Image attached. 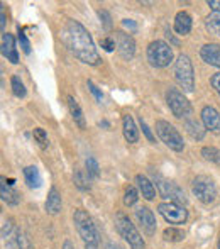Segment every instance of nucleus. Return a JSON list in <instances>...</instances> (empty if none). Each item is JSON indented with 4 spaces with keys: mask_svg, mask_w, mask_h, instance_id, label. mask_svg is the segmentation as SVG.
Returning <instances> with one entry per match:
<instances>
[{
    "mask_svg": "<svg viewBox=\"0 0 220 249\" xmlns=\"http://www.w3.org/2000/svg\"><path fill=\"white\" fill-rule=\"evenodd\" d=\"M166 104L169 107V110L173 112L174 117L178 119H188V115H191V105L188 102L186 97L183 95V92H180L178 89H169L166 92Z\"/></svg>",
    "mask_w": 220,
    "mask_h": 249,
    "instance_id": "6e6552de",
    "label": "nucleus"
},
{
    "mask_svg": "<svg viewBox=\"0 0 220 249\" xmlns=\"http://www.w3.org/2000/svg\"><path fill=\"white\" fill-rule=\"evenodd\" d=\"M63 249H75V246H73V243L69 239H66L65 243H63Z\"/></svg>",
    "mask_w": 220,
    "mask_h": 249,
    "instance_id": "c03bdc74",
    "label": "nucleus"
},
{
    "mask_svg": "<svg viewBox=\"0 0 220 249\" xmlns=\"http://www.w3.org/2000/svg\"><path fill=\"white\" fill-rule=\"evenodd\" d=\"M156 132H158L159 139H161L169 149L176 151V153L185 149V141H183V138H181V134L176 131V127H174L173 124H169L168 121L156 122Z\"/></svg>",
    "mask_w": 220,
    "mask_h": 249,
    "instance_id": "39448f33",
    "label": "nucleus"
},
{
    "mask_svg": "<svg viewBox=\"0 0 220 249\" xmlns=\"http://www.w3.org/2000/svg\"><path fill=\"white\" fill-rule=\"evenodd\" d=\"M61 41L68 51L85 65L99 66L102 63L92 36L78 20H68L65 24L61 29Z\"/></svg>",
    "mask_w": 220,
    "mask_h": 249,
    "instance_id": "f257e3e1",
    "label": "nucleus"
},
{
    "mask_svg": "<svg viewBox=\"0 0 220 249\" xmlns=\"http://www.w3.org/2000/svg\"><path fill=\"white\" fill-rule=\"evenodd\" d=\"M73 222H75L76 231H78L85 248L86 249H99V231H97L92 217H90L85 210L78 209V210H75V213H73Z\"/></svg>",
    "mask_w": 220,
    "mask_h": 249,
    "instance_id": "f03ea898",
    "label": "nucleus"
},
{
    "mask_svg": "<svg viewBox=\"0 0 220 249\" xmlns=\"http://www.w3.org/2000/svg\"><path fill=\"white\" fill-rule=\"evenodd\" d=\"M100 46H102L105 51H109V53H112L114 50H117V48H115L114 36H109V37H103V39H100Z\"/></svg>",
    "mask_w": 220,
    "mask_h": 249,
    "instance_id": "f704fd0d",
    "label": "nucleus"
},
{
    "mask_svg": "<svg viewBox=\"0 0 220 249\" xmlns=\"http://www.w3.org/2000/svg\"><path fill=\"white\" fill-rule=\"evenodd\" d=\"M202 124H203L205 129H208V131L220 134V114L217 108L210 107V105L202 108Z\"/></svg>",
    "mask_w": 220,
    "mask_h": 249,
    "instance_id": "ddd939ff",
    "label": "nucleus"
},
{
    "mask_svg": "<svg viewBox=\"0 0 220 249\" xmlns=\"http://www.w3.org/2000/svg\"><path fill=\"white\" fill-rule=\"evenodd\" d=\"M85 168H86V173H88L90 178H93V180H97V178L100 177V168H99V163H97V160L93 156H88L85 161Z\"/></svg>",
    "mask_w": 220,
    "mask_h": 249,
    "instance_id": "bb28decb",
    "label": "nucleus"
},
{
    "mask_svg": "<svg viewBox=\"0 0 220 249\" xmlns=\"http://www.w3.org/2000/svg\"><path fill=\"white\" fill-rule=\"evenodd\" d=\"M163 237H165V241L178 243V241L185 239V232L180 229H176V227H168V229H165V232H163Z\"/></svg>",
    "mask_w": 220,
    "mask_h": 249,
    "instance_id": "a878e982",
    "label": "nucleus"
},
{
    "mask_svg": "<svg viewBox=\"0 0 220 249\" xmlns=\"http://www.w3.org/2000/svg\"><path fill=\"white\" fill-rule=\"evenodd\" d=\"M33 134H34V139H36V142H39L41 148H48V146H50V139H48V134H46V131H44V129L36 127Z\"/></svg>",
    "mask_w": 220,
    "mask_h": 249,
    "instance_id": "7c9ffc66",
    "label": "nucleus"
},
{
    "mask_svg": "<svg viewBox=\"0 0 220 249\" xmlns=\"http://www.w3.org/2000/svg\"><path fill=\"white\" fill-rule=\"evenodd\" d=\"M86 85H88L90 92L93 93V97H95V100H97V102H102V100H103V95H102V92H100V90H99V87H97L95 83L92 82V80H88V83H86Z\"/></svg>",
    "mask_w": 220,
    "mask_h": 249,
    "instance_id": "c9c22d12",
    "label": "nucleus"
},
{
    "mask_svg": "<svg viewBox=\"0 0 220 249\" xmlns=\"http://www.w3.org/2000/svg\"><path fill=\"white\" fill-rule=\"evenodd\" d=\"M73 181H75V185H76V188H78V190H82V192H88L90 190V185L86 183L85 177H83V173L80 170H76L75 173H73Z\"/></svg>",
    "mask_w": 220,
    "mask_h": 249,
    "instance_id": "c756f323",
    "label": "nucleus"
},
{
    "mask_svg": "<svg viewBox=\"0 0 220 249\" xmlns=\"http://www.w3.org/2000/svg\"><path fill=\"white\" fill-rule=\"evenodd\" d=\"M114 39H115V48L117 53L122 56L124 59H132L135 54V43L132 39L131 34H125L124 31H115L114 33Z\"/></svg>",
    "mask_w": 220,
    "mask_h": 249,
    "instance_id": "9b49d317",
    "label": "nucleus"
},
{
    "mask_svg": "<svg viewBox=\"0 0 220 249\" xmlns=\"http://www.w3.org/2000/svg\"><path fill=\"white\" fill-rule=\"evenodd\" d=\"M191 192L205 205H210L217 198V188H215L214 180L205 177V175H200V177L195 178L193 183H191Z\"/></svg>",
    "mask_w": 220,
    "mask_h": 249,
    "instance_id": "0eeeda50",
    "label": "nucleus"
},
{
    "mask_svg": "<svg viewBox=\"0 0 220 249\" xmlns=\"http://www.w3.org/2000/svg\"><path fill=\"white\" fill-rule=\"evenodd\" d=\"M202 156L207 161H212V163H219L220 161V151L217 148H212V146H205L202 149Z\"/></svg>",
    "mask_w": 220,
    "mask_h": 249,
    "instance_id": "cd10ccee",
    "label": "nucleus"
},
{
    "mask_svg": "<svg viewBox=\"0 0 220 249\" xmlns=\"http://www.w3.org/2000/svg\"><path fill=\"white\" fill-rule=\"evenodd\" d=\"M24 178H26L27 185L31 188H39L43 185V178H41V173L36 166H27L24 168Z\"/></svg>",
    "mask_w": 220,
    "mask_h": 249,
    "instance_id": "5701e85b",
    "label": "nucleus"
},
{
    "mask_svg": "<svg viewBox=\"0 0 220 249\" xmlns=\"http://www.w3.org/2000/svg\"><path fill=\"white\" fill-rule=\"evenodd\" d=\"M115 227H117V232L127 241V244L131 249H144L146 243L142 239V236L139 234V231L135 229V226L131 222L127 215H124L122 212L115 213Z\"/></svg>",
    "mask_w": 220,
    "mask_h": 249,
    "instance_id": "20e7f679",
    "label": "nucleus"
},
{
    "mask_svg": "<svg viewBox=\"0 0 220 249\" xmlns=\"http://www.w3.org/2000/svg\"><path fill=\"white\" fill-rule=\"evenodd\" d=\"M14 231V224H12V220H5L3 222V226H2V237H3V241H9V239H12L14 236H17V231H16V234L12 232Z\"/></svg>",
    "mask_w": 220,
    "mask_h": 249,
    "instance_id": "473e14b6",
    "label": "nucleus"
},
{
    "mask_svg": "<svg viewBox=\"0 0 220 249\" xmlns=\"http://www.w3.org/2000/svg\"><path fill=\"white\" fill-rule=\"evenodd\" d=\"M219 249H220V239H219Z\"/></svg>",
    "mask_w": 220,
    "mask_h": 249,
    "instance_id": "a18cd8bd",
    "label": "nucleus"
},
{
    "mask_svg": "<svg viewBox=\"0 0 220 249\" xmlns=\"http://www.w3.org/2000/svg\"><path fill=\"white\" fill-rule=\"evenodd\" d=\"M154 181L158 185L159 195L163 198H166L168 202H174V203H186V195H185L183 188L178 187L174 181H168L161 177H156L154 175Z\"/></svg>",
    "mask_w": 220,
    "mask_h": 249,
    "instance_id": "1a4fd4ad",
    "label": "nucleus"
},
{
    "mask_svg": "<svg viewBox=\"0 0 220 249\" xmlns=\"http://www.w3.org/2000/svg\"><path fill=\"white\" fill-rule=\"evenodd\" d=\"M205 27L210 34L220 36V10L219 12H212L210 16L205 19Z\"/></svg>",
    "mask_w": 220,
    "mask_h": 249,
    "instance_id": "b1692460",
    "label": "nucleus"
},
{
    "mask_svg": "<svg viewBox=\"0 0 220 249\" xmlns=\"http://www.w3.org/2000/svg\"><path fill=\"white\" fill-rule=\"evenodd\" d=\"M185 129H186V132L191 136L193 139H197V141H202V139L205 138V125L200 124L198 121H195V119H186L185 121Z\"/></svg>",
    "mask_w": 220,
    "mask_h": 249,
    "instance_id": "4be33fe9",
    "label": "nucleus"
},
{
    "mask_svg": "<svg viewBox=\"0 0 220 249\" xmlns=\"http://www.w3.org/2000/svg\"><path fill=\"white\" fill-rule=\"evenodd\" d=\"M19 43H20L22 51L26 53V54H29V53H31V43H29V39H27L26 34H24L22 29H19Z\"/></svg>",
    "mask_w": 220,
    "mask_h": 249,
    "instance_id": "72a5a7b5",
    "label": "nucleus"
},
{
    "mask_svg": "<svg viewBox=\"0 0 220 249\" xmlns=\"http://www.w3.org/2000/svg\"><path fill=\"white\" fill-rule=\"evenodd\" d=\"M191 17L188 12H185V10H181V12L176 14V17H174V31H176L180 36H186L188 33L191 31Z\"/></svg>",
    "mask_w": 220,
    "mask_h": 249,
    "instance_id": "aec40b11",
    "label": "nucleus"
},
{
    "mask_svg": "<svg viewBox=\"0 0 220 249\" xmlns=\"http://www.w3.org/2000/svg\"><path fill=\"white\" fill-rule=\"evenodd\" d=\"M0 19H2L0 20V26H2V31L5 33V14H3V10L0 12Z\"/></svg>",
    "mask_w": 220,
    "mask_h": 249,
    "instance_id": "37998d69",
    "label": "nucleus"
},
{
    "mask_svg": "<svg viewBox=\"0 0 220 249\" xmlns=\"http://www.w3.org/2000/svg\"><path fill=\"white\" fill-rule=\"evenodd\" d=\"M135 219H137L142 231H144L148 236H154L156 226H158V224H156V217L149 207H139V209L135 210Z\"/></svg>",
    "mask_w": 220,
    "mask_h": 249,
    "instance_id": "f8f14e48",
    "label": "nucleus"
},
{
    "mask_svg": "<svg viewBox=\"0 0 220 249\" xmlns=\"http://www.w3.org/2000/svg\"><path fill=\"white\" fill-rule=\"evenodd\" d=\"M105 249H124V248L118 246L117 243H112V241H109V243L105 244Z\"/></svg>",
    "mask_w": 220,
    "mask_h": 249,
    "instance_id": "a19ab883",
    "label": "nucleus"
},
{
    "mask_svg": "<svg viewBox=\"0 0 220 249\" xmlns=\"http://www.w3.org/2000/svg\"><path fill=\"white\" fill-rule=\"evenodd\" d=\"M139 200V192L135 190V187H127L124 194V203L127 207H132Z\"/></svg>",
    "mask_w": 220,
    "mask_h": 249,
    "instance_id": "c85d7f7f",
    "label": "nucleus"
},
{
    "mask_svg": "<svg viewBox=\"0 0 220 249\" xmlns=\"http://www.w3.org/2000/svg\"><path fill=\"white\" fill-rule=\"evenodd\" d=\"M210 83H212V87H214L215 92H217L219 97H220V73H215V75H212Z\"/></svg>",
    "mask_w": 220,
    "mask_h": 249,
    "instance_id": "4c0bfd02",
    "label": "nucleus"
},
{
    "mask_svg": "<svg viewBox=\"0 0 220 249\" xmlns=\"http://www.w3.org/2000/svg\"><path fill=\"white\" fill-rule=\"evenodd\" d=\"M122 131H124V138L127 139V142L134 144V142L139 141V131L131 115H124L122 117Z\"/></svg>",
    "mask_w": 220,
    "mask_h": 249,
    "instance_id": "a211bd4d",
    "label": "nucleus"
},
{
    "mask_svg": "<svg viewBox=\"0 0 220 249\" xmlns=\"http://www.w3.org/2000/svg\"><path fill=\"white\" fill-rule=\"evenodd\" d=\"M207 5L210 9H214V12H219L220 10V0H207Z\"/></svg>",
    "mask_w": 220,
    "mask_h": 249,
    "instance_id": "ea45409f",
    "label": "nucleus"
},
{
    "mask_svg": "<svg viewBox=\"0 0 220 249\" xmlns=\"http://www.w3.org/2000/svg\"><path fill=\"white\" fill-rule=\"evenodd\" d=\"M135 183H137L139 192H141V195L146 200H154L156 198V188L148 177H144V175H137V177H135Z\"/></svg>",
    "mask_w": 220,
    "mask_h": 249,
    "instance_id": "6ab92c4d",
    "label": "nucleus"
},
{
    "mask_svg": "<svg viewBox=\"0 0 220 249\" xmlns=\"http://www.w3.org/2000/svg\"><path fill=\"white\" fill-rule=\"evenodd\" d=\"M200 56L205 63L215 66V68H220V44L210 43L202 46L200 50Z\"/></svg>",
    "mask_w": 220,
    "mask_h": 249,
    "instance_id": "2eb2a0df",
    "label": "nucleus"
},
{
    "mask_svg": "<svg viewBox=\"0 0 220 249\" xmlns=\"http://www.w3.org/2000/svg\"><path fill=\"white\" fill-rule=\"evenodd\" d=\"M141 129H142V132L146 134V138L149 139V142H154V136H152L151 129L148 127V124H146V122L142 121V117H141Z\"/></svg>",
    "mask_w": 220,
    "mask_h": 249,
    "instance_id": "e433bc0d",
    "label": "nucleus"
},
{
    "mask_svg": "<svg viewBox=\"0 0 220 249\" xmlns=\"http://www.w3.org/2000/svg\"><path fill=\"white\" fill-rule=\"evenodd\" d=\"M68 108H69V114H71L73 121L75 124L78 125L80 129H85L86 127V122H85V115H83V110L80 107V104L75 100V97L68 95Z\"/></svg>",
    "mask_w": 220,
    "mask_h": 249,
    "instance_id": "412c9836",
    "label": "nucleus"
},
{
    "mask_svg": "<svg viewBox=\"0 0 220 249\" xmlns=\"http://www.w3.org/2000/svg\"><path fill=\"white\" fill-rule=\"evenodd\" d=\"M158 212L163 215V219L169 224H185L188 219V210L185 209L183 205L180 203H174V202H163L158 205Z\"/></svg>",
    "mask_w": 220,
    "mask_h": 249,
    "instance_id": "9d476101",
    "label": "nucleus"
},
{
    "mask_svg": "<svg viewBox=\"0 0 220 249\" xmlns=\"http://www.w3.org/2000/svg\"><path fill=\"white\" fill-rule=\"evenodd\" d=\"M16 243H17V246H19V249H34L33 244H31V241H29V237H27L24 232H20V231H17Z\"/></svg>",
    "mask_w": 220,
    "mask_h": 249,
    "instance_id": "2f4dec72",
    "label": "nucleus"
},
{
    "mask_svg": "<svg viewBox=\"0 0 220 249\" xmlns=\"http://www.w3.org/2000/svg\"><path fill=\"white\" fill-rule=\"evenodd\" d=\"M2 54L3 58H7V61L10 63H19V53H17L16 48V41H14V36L9 33H2Z\"/></svg>",
    "mask_w": 220,
    "mask_h": 249,
    "instance_id": "4468645a",
    "label": "nucleus"
},
{
    "mask_svg": "<svg viewBox=\"0 0 220 249\" xmlns=\"http://www.w3.org/2000/svg\"><path fill=\"white\" fill-rule=\"evenodd\" d=\"M0 197H2V200L5 203H9V205H17V203L20 202L19 192H17L12 185L7 183L5 178L0 180Z\"/></svg>",
    "mask_w": 220,
    "mask_h": 249,
    "instance_id": "dca6fc26",
    "label": "nucleus"
},
{
    "mask_svg": "<svg viewBox=\"0 0 220 249\" xmlns=\"http://www.w3.org/2000/svg\"><path fill=\"white\" fill-rule=\"evenodd\" d=\"M10 87H12V92L16 97H19V99H24V97H26L27 90H26V87H24L22 80H20L17 75H14L12 78H10Z\"/></svg>",
    "mask_w": 220,
    "mask_h": 249,
    "instance_id": "393cba45",
    "label": "nucleus"
},
{
    "mask_svg": "<svg viewBox=\"0 0 220 249\" xmlns=\"http://www.w3.org/2000/svg\"><path fill=\"white\" fill-rule=\"evenodd\" d=\"M122 24H124L125 27H131V29H135V24L132 22V20H129V19H124V20H122Z\"/></svg>",
    "mask_w": 220,
    "mask_h": 249,
    "instance_id": "79ce46f5",
    "label": "nucleus"
},
{
    "mask_svg": "<svg viewBox=\"0 0 220 249\" xmlns=\"http://www.w3.org/2000/svg\"><path fill=\"white\" fill-rule=\"evenodd\" d=\"M100 17H103V19H105V20H103V24H105V29H110V27H112V22H110V16H109V14H107L105 12V10H100Z\"/></svg>",
    "mask_w": 220,
    "mask_h": 249,
    "instance_id": "58836bf2",
    "label": "nucleus"
},
{
    "mask_svg": "<svg viewBox=\"0 0 220 249\" xmlns=\"http://www.w3.org/2000/svg\"><path fill=\"white\" fill-rule=\"evenodd\" d=\"M174 78L178 85L183 89V92L191 93L195 89V71L191 59L188 54H180L174 63Z\"/></svg>",
    "mask_w": 220,
    "mask_h": 249,
    "instance_id": "7ed1b4c3",
    "label": "nucleus"
},
{
    "mask_svg": "<svg viewBox=\"0 0 220 249\" xmlns=\"http://www.w3.org/2000/svg\"><path fill=\"white\" fill-rule=\"evenodd\" d=\"M148 61L156 68H166L173 61V50L165 41H152L148 46Z\"/></svg>",
    "mask_w": 220,
    "mask_h": 249,
    "instance_id": "423d86ee",
    "label": "nucleus"
},
{
    "mask_svg": "<svg viewBox=\"0 0 220 249\" xmlns=\"http://www.w3.org/2000/svg\"><path fill=\"white\" fill-rule=\"evenodd\" d=\"M63 209V202H61V194L58 192L56 187H51L50 194H48L46 198V212L51 213V215H58Z\"/></svg>",
    "mask_w": 220,
    "mask_h": 249,
    "instance_id": "f3484780",
    "label": "nucleus"
}]
</instances>
